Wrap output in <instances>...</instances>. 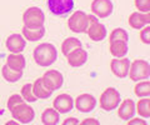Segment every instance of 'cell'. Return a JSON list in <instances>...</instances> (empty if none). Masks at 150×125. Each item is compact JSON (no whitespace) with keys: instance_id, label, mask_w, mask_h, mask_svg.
<instances>
[{"instance_id":"cell-1","label":"cell","mask_w":150,"mask_h":125,"mask_svg":"<svg viewBox=\"0 0 150 125\" xmlns=\"http://www.w3.org/2000/svg\"><path fill=\"white\" fill-rule=\"evenodd\" d=\"M33 58L39 66H50L58 59V50L53 44L43 43L34 49Z\"/></svg>"},{"instance_id":"cell-2","label":"cell","mask_w":150,"mask_h":125,"mask_svg":"<svg viewBox=\"0 0 150 125\" xmlns=\"http://www.w3.org/2000/svg\"><path fill=\"white\" fill-rule=\"evenodd\" d=\"M129 78L133 81H140V80H146L150 76V65L146 60L137 59L133 63H130Z\"/></svg>"},{"instance_id":"cell-3","label":"cell","mask_w":150,"mask_h":125,"mask_svg":"<svg viewBox=\"0 0 150 125\" xmlns=\"http://www.w3.org/2000/svg\"><path fill=\"white\" fill-rule=\"evenodd\" d=\"M120 93L115 89V88H106V89L101 93L99 104L100 108L105 112H111L118 108V105L120 104Z\"/></svg>"},{"instance_id":"cell-4","label":"cell","mask_w":150,"mask_h":125,"mask_svg":"<svg viewBox=\"0 0 150 125\" xmlns=\"http://www.w3.org/2000/svg\"><path fill=\"white\" fill-rule=\"evenodd\" d=\"M23 24L28 28H40L45 24V14L38 6L26 9L23 14Z\"/></svg>"},{"instance_id":"cell-5","label":"cell","mask_w":150,"mask_h":125,"mask_svg":"<svg viewBox=\"0 0 150 125\" xmlns=\"http://www.w3.org/2000/svg\"><path fill=\"white\" fill-rule=\"evenodd\" d=\"M10 113L13 115V118L18 120V123L20 124H29L31 123L35 118V112L29 104H26V101L15 105L10 110Z\"/></svg>"},{"instance_id":"cell-6","label":"cell","mask_w":150,"mask_h":125,"mask_svg":"<svg viewBox=\"0 0 150 125\" xmlns=\"http://www.w3.org/2000/svg\"><path fill=\"white\" fill-rule=\"evenodd\" d=\"M89 26L88 14L81 10H76L68 19V28L73 33H85Z\"/></svg>"},{"instance_id":"cell-7","label":"cell","mask_w":150,"mask_h":125,"mask_svg":"<svg viewBox=\"0 0 150 125\" xmlns=\"http://www.w3.org/2000/svg\"><path fill=\"white\" fill-rule=\"evenodd\" d=\"M90 9L98 19H105L111 15L114 5H112L111 0H93Z\"/></svg>"},{"instance_id":"cell-8","label":"cell","mask_w":150,"mask_h":125,"mask_svg":"<svg viewBox=\"0 0 150 125\" xmlns=\"http://www.w3.org/2000/svg\"><path fill=\"white\" fill-rule=\"evenodd\" d=\"M49 10L58 16H64L74 9V0H48Z\"/></svg>"},{"instance_id":"cell-9","label":"cell","mask_w":150,"mask_h":125,"mask_svg":"<svg viewBox=\"0 0 150 125\" xmlns=\"http://www.w3.org/2000/svg\"><path fill=\"white\" fill-rule=\"evenodd\" d=\"M43 79L44 85L50 89L51 91L54 90H58L63 86V83H64V76L63 74L58 71V70H48L44 73V75L41 76Z\"/></svg>"},{"instance_id":"cell-10","label":"cell","mask_w":150,"mask_h":125,"mask_svg":"<svg viewBox=\"0 0 150 125\" xmlns=\"http://www.w3.org/2000/svg\"><path fill=\"white\" fill-rule=\"evenodd\" d=\"M130 68V60L128 58H114L110 61V70L116 78H126Z\"/></svg>"},{"instance_id":"cell-11","label":"cell","mask_w":150,"mask_h":125,"mask_svg":"<svg viewBox=\"0 0 150 125\" xmlns=\"http://www.w3.org/2000/svg\"><path fill=\"white\" fill-rule=\"evenodd\" d=\"M75 109L80 113H90L95 109L96 106V99L91 94H80L75 99L74 103Z\"/></svg>"},{"instance_id":"cell-12","label":"cell","mask_w":150,"mask_h":125,"mask_svg":"<svg viewBox=\"0 0 150 125\" xmlns=\"http://www.w3.org/2000/svg\"><path fill=\"white\" fill-rule=\"evenodd\" d=\"M53 108L59 114L69 113L74 109V99L69 94H59L53 101Z\"/></svg>"},{"instance_id":"cell-13","label":"cell","mask_w":150,"mask_h":125,"mask_svg":"<svg viewBox=\"0 0 150 125\" xmlns=\"http://www.w3.org/2000/svg\"><path fill=\"white\" fill-rule=\"evenodd\" d=\"M128 23L130 28L135 30H140L142 28L149 25L150 23V13H140V11H134L129 15Z\"/></svg>"},{"instance_id":"cell-14","label":"cell","mask_w":150,"mask_h":125,"mask_svg":"<svg viewBox=\"0 0 150 125\" xmlns=\"http://www.w3.org/2000/svg\"><path fill=\"white\" fill-rule=\"evenodd\" d=\"M67 60H68L70 66L80 68L88 61V52L85 49H83V46L81 48H78V49L73 50V52L68 55Z\"/></svg>"},{"instance_id":"cell-15","label":"cell","mask_w":150,"mask_h":125,"mask_svg":"<svg viewBox=\"0 0 150 125\" xmlns=\"http://www.w3.org/2000/svg\"><path fill=\"white\" fill-rule=\"evenodd\" d=\"M5 45L10 53H23L26 46V40L20 34H13L6 39Z\"/></svg>"},{"instance_id":"cell-16","label":"cell","mask_w":150,"mask_h":125,"mask_svg":"<svg viewBox=\"0 0 150 125\" xmlns=\"http://www.w3.org/2000/svg\"><path fill=\"white\" fill-rule=\"evenodd\" d=\"M86 33L89 39L93 41H101L106 38V28L104 24H101L100 21L90 24L86 29Z\"/></svg>"},{"instance_id":"cell-17","label":"cell","mask_w":150,"mask_h":125,"mask_svg":"<svg viewBox=\"0 0 150 125\" xmlns=\"http://www.w3.org/2000/svg\"><path fill=\"white\" fill-rule=\"evenodd\" d=\"M118 117L121 120H129L135 115V101L131 99H125L118 105Z\"/></svg>"},{"instance_id":"cell-18","label":"cell","mask_w":150,"mask_h":125,"mask_svg":"<svg viewBox=\"0 0 150 125\" xmlns=\"http://www.w3.org/2000/svg\"><path fill=\"white\" fill-rule=\"evenodd\" d=\"M6 65L10 69H14V70L23 71L26 65L24 55L21 53H10L6 58Z\"/></svg>"},{"instance_id":"cell-19","label":"cell","mask_w":150,"mask_h":125,"mask_svg":"<svg viewBox=\"0 0 150 125\" xmlns=\"http://www.w3.org/2000/svg\"><path fill=\"white\" fill-rule=\"evenodd\" d=\"M23 36L25 40L29 41H38L40 39L44 38L45 35V28L40 26V28H28V26H23Z\"/></svg>"},{"instance_id":"cell-20","label":"cell","mask_w":150,"mask_h":125,"mask_svg":"<svg viewBox=\"0 0 150 125\" xmlns=\"http://www.w3.org/2000/svg\"><path fill=\"white\" fill-rule=\"evenodd\" d=\"M33 94L36 96V99H48L51 96L53 91L44 85L41 78H38V79L33 83Z\"/></svg>"},{"instance_id":"cell-21","label":"cell","mask_w":150,"mask_h":125,"mask_svg":"<svg viewBox=\"0 0 150 125\" xmlns=\"http://www.w3.org/2000/svg\"><path fill=\"white\" fill-rule=\"evenodd\" d=\"M128 43L125 41H111L109 43V52L112 58H124L128 54Z\"/></svg>"},{"instance_id":"cell-22","label":"cell","mask_w":150,"mask_h":125,"mask_svg":"<svg viewBox=\"0 0 150 125\" xmlns=\"http://www.w3.org/2000/svg\"><path fill=\"white\" fill-rule=\"evenodd\" d=\"M60 120V114L54 108H46L41 114V123L44 125H55Z\"/></svg>"},{"instance_id":"cell-23","label":"cell","mask_w":150,"mask_h":125,"mask_svg":"<svg viewBox=\"0 0 150 125\" xmlns=\"http://www.w3.org/2000/svg\"><path fill=\"white\" fill-rule=\"evenodd\" d=\"M83 44L81 41L76 39V38H73V36H70V38H67L63 43H62V53L65 58L68 56V55L73 52V50L78 49V48H81Z\"/></svg>"},{"instance_id":"cell-24","label":"cell","mask_w":150,"mask_h":125,"mask_svg":"<svg viewBox=\"0 0 150 125\" xmlns=\"http://www.w3.org/2000/svg\"><path fill=\"white\" fill-rule=\"evenodd\" d=\"M135 112L144 119L150 118V99L148 98H140V100L135 104Z\"/></svg>"},{"instance_id":"cell-25","label":"cell","mask_w":150,"mask_h":125,"mask_svg":"<svg viewBox=\"0 0 150 125\" xmlns=\"http://www.w3.org/2000/svg\"><path fill=\"white\" fill-rule=\"evenodd\" d=\"M1 75L3 78L9 83H16L21 79L23 76V71H19V70H14V69H10L6 64L3 66L1 69Z\"/></svg>"},{"instance_id":"cell-26","label":"cell","mask_w":150,"mask_h":125,"mask_svg":"<svg viewBox=\"0 0 150 125\" xmlns=\"http://www.w3.org/2000/svg\"><path fill=\"white\" fill-rule=\"evenodd\" d=\"M134 93L138 98H148L150 95V81L146 80H140L134 86Z\"/></svg>"},{"instance_id":"cell-27","label":"cell","mask_w":150,"mask_h":125,"mask_svg":"<svg viewBox=\"0 0 150 125\" xmlns=\"http://www.w3.org/2000/svg\"><path fill=\"white\" fill-rule=\"evenodd\" d=\"M128 40H129L128 31L123 29V28H116L109 35V43H111V41H125V43H128Z\"/></svg>"},{"instance_id":"cell-28","label":"cell","mask_w":150,"mask_h":125,"mask_svg":"<svg viewBox=\"0 0 150 125\" xmlns=\"http://www.w3.org/2000/svg\"><path fill=\"white\" fill-rule=\"evenodd\" d=\"M23 99H24L25 101H28V103H34V101H36V96L33 94V84H30V83H28V84L23 85L21 88V94Z\"/></svg>"},{"instance_id":"cell-29","label":"cell","mask_w":150,"mask_h":125,"mask_svg":"<svg viewBox=\"0 0 150 125\" xmlns=\"http://www.w3.org/2000/svg\"><path fill=\"white\" fill-rule=\"evenodd\" d=\"M135 8L140 13H150V0H134Z\"/></svg>"},{"instance_id":"cell-30","label":"cell","mask_w":150,"mask_h":125,"mask_svg":"<svg viewBox=\"0 0 150 125\" xmlns=\"http://www.w3.org/2000/svg\"><path fill=\"white\" fill-rule=\"evenodd\" d=\"M23 101H25V100L23 99L21 95H19V94H13V95H10V96H9V99H8V109L11 110L15 105L23 103Z\"/></svg>"},{"instance_id":"cell-31","label":"cell","mask_w":150,"mask_h":125,"mask_svg":"<svg viewBox=\"0 0 150 125\" xmlns=\"http://www.w3.org/2000/svg\"><path fill=\"white\" fill-rule=\"evenodd\" d=\"M140 40H142V43L146 45L150 44V26L149 25L140 29Z\"/></svg>"},{"instance_id":"cell-32","label":"cell","mask_w":150,"mask_h":125,"mask_svg":"<svg viewBox=\"0 0 150 125\" xmlns=\"http://www.w3.org/2000/svg\"><path fill=\"white\" fill-rule=\"evenodd\" d=\"M126 124L128 125H135V124H142V125H146V121L145 120H143V119H140V118H131V119H129L128 121H126Z\"/></svg>"},{"instance_id":"cell-33","label":"cell","mask_w":150,"mask_h":125,"mask_svg":"<svg viewBox=\"0 0 150 125\" xmlns=\"http://www.w3.org/2000/svg\"><path fill=\"white\" fill-rule=\"evenodd\" d=\"M79 124H81V125H88V124H93V125H99V120H96V119H94V118H88L85 120H83V121H80Z\"/></svg>"},{"instance_id":"cell-34","label":"cell","mask_w":150,"mask_h":125,"mask_svg":"<svg viewBox=\"0 0 150 125\" xmlns=\"http://www.w3.org/2000/svg\"><path fill=\"white\" fill-rule=\"evenodd\" d=\"M80 121H79L76 118H68L63 121V125H78Z\"/></svg>"},{"instance_id":"cell-35","label":"cell","mask_w":150,"mask_h":125,"mask_svg":"<svg viewBox=\"0 0 150 125\" xmlns=\"http://www.w3.org/2000/svg\"><path fill=\"white\" fill-rule=\"evenodd\" d=\"M88 19H89V25L90 24H94V23H98L99 21V19H98V18L94 15V14H90V15H89L88 14Z\"/></svg>"}]
</instances>
